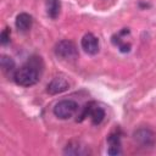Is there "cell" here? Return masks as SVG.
<instances>
[{
	"label": "cell",
	"mask_w": 156,
	"mask_h": 156,
	"mask_svg": "<svg viewBox=\"0 0 156 156\" xmlns=\"http://www.w3.org/2000/svg\"><path fill=\"white\" fill-rule=\"evenodd\" d=\"M40 57H32L24 66L16 69V72L13 73L15 82L21 87H32L37 84L40 77Z\"/></svg>",
	"instance_id": "6da1fadb"
},
{
	"label": "cell",
	"mask_w": 156,
	"mask_h": 156,
	"mask_svg": "<svg viewBox=\"0 0 156 156\" xmlns=\"http://www.w3.org/2000/svg\"><path fill=\"white\" fill-rule=\"evenodd\" d=\"M105 115H106L105 113V110L101 106H99L95 102H89V104H87L84 106V108H83L82 113L79 115V118H77V121L80 122L84 118L89 117L91 119V123L95 124V126H98V124H100L104 121Z\"/></svg>",
	"instance_id": "7a4b0ae2"
},
{
	"label": "cell",
	"mask_w": 156,
	"mask_h": 156,
	"mask_svg": "<svg viewBox=\"0 0 156 156\" xmlns=\"http://www.w3.org/2000/svg\"><path fill=\"white\" fill-rule=\"evenodd\" d=\"M79 110L74 100H61L54 106V115L60 119H68L73 117Z\"/></svg>",
	"instance_id": "3957f363"
},
{
	"label": "cell",
	"mask_w": 156,
	"mask_h": 156,
	"mask_svg": "<svg viewBox=\"0 0 156 156\" xmlns=\"http://www.w3.org/2000/svg\"><path fill=\"white\" fill-rule=\"evenodd\" d=\"M55 54L61 60L73 61L78 57V50L73 41L71 40H61L55 46Z\"/></svg>",
	"instance_id": "277c9868"
},
{
	"label": "cell",
	"mask_w": 156,
	"mask_h": 156,
	"mask_svg": "<svg viewBox=\"0 0 156 156\" xmlns=\"http://www.w3.org/2000/svg\"><path fill=\"white\" fill-rule=\"evenodd\" d=\"M134 140L143 147H152L156 144V134L149 128H139L133 134Z\"/></svg>",
	"instance_id": "5b68a950"
},
{
	"label": "cell",
	"mask_w": 156,
	"mask_h": 156,
	"mask_svg": "<svg viewBox=\"0 0 156 156\" xmlns=\"http://www.w3.org/2000/svg\"><path fill=\"white\" fill-rule=\"evenodd\" d=\"M69 89V83L63 77H55L46 87V93L50 95H57Z\"/></svg>",
	"instance_id": "8992f818"
},
{
	"label": "cell",
	"mask_w": 156,
	"mask_h": 156,
	"mask_svg": "<svg viewBox=\"0 0 156 156\" xmlns=\"http://www.w3.org/2000/svg\"><path fill=\"white\" fill-rule=\"evenodd\" d=\"M80 45L82 49L89 55H95L99 52V39L93 33H87L82 38Z\"/></svg>",
	"instance_id": "52a82bcc"
},
{
	"label": "cell",
	"mask_w": 156,
	"mask_h": 156,
	"mask_svg": "<svg viewBox=\"0 0 156 156\" xmlns=\"http://www.w3.org/2000/svg\"><path fill=\"white\" fill-rule=\"evenodd\" d=\"M16 28L21 32H27L30 29L32 24H33V18L30 15L26 13V12H22L20 15H17L16 17Z\"/></svg>",
	"instance_id": "ba28073f"
},
{
	"label": "cell",
	"mask_w": 156,
	"mask_h": 156,
	"mask_svg": "<svg viewBox=\"0 0 156 156\" xmlns=\"http://www.w3.org/2000/svg\"><path fill=\"white\" fill-rule=\"evenodd\" d=\"M107 143H108V150H107L108 155L115 156L122 152L121 151V138L118 134H111L107 138Z\"/></svg>",
	"instance_id": "9c48e42d"
},
{
	"label": "cell",
	"mask_w": 156,
	"mask_h": 156,
	"mask_svg": "<svg viewBox=\"0 0 156 156\" xmlns=\"http://www.w3.org/2000/svg\"><path fill=\"white\" fill-rule=\"evenodd\" d=\"M89 152H90L89 149L87 146H82L78 141H72V143L67 144V146L65 149V154H67V155H79V156H82V155H87Z\"/></svg>",
	"instance_id": "30bf717a"
},
{
	"label": "cell",
	"mask_w": 156,
	"mask_h": 156,
	"mask_svg": "<svg viewBox=\"0 0 156 156\" xmlns=\"http://www.w3.org/2000/svg\"><path fill=\"white\" fill-rule=\"evenodd\" d=\"M46 7V13L50 18L56 20L61 12V2L60 0H46L45 2Z\"/></svg>",
	"instance_id": "8fae6325"
},
{
	"label": "cell",
	"mask_w": 156,
	"mask_h": 156,
	"mask_svg": "<svg viewBox=\"0 0 156 156\" xmlns=\"http://www.w3.org/2000/svg\"><path fill=\"white\" fill-rule=\"evenodd\" d=\"M0 66H1V69L4 73L6 74H11V73H15V61L7 56V55H2L1 58H0Z\"/></svg>",
	"instance_id": "7c38bea8"
},
{
	"label": "cell",
	"mask_w": 156,
	"mask_h": 156,
	"mask_svg": "<svg viewBox=\"0 0 156 156\" xmlns=\"http://www.w3.org/2000/svg\"><path fill=\"white\" fill-rule=\"evenodd\" d=\"M10 35H11V30L10 28H5L1 34H0V41L2 45H6L7 43H10Z\"/></svg>",
	"instance_id": "4fadbf2b"
}]
</instances>
